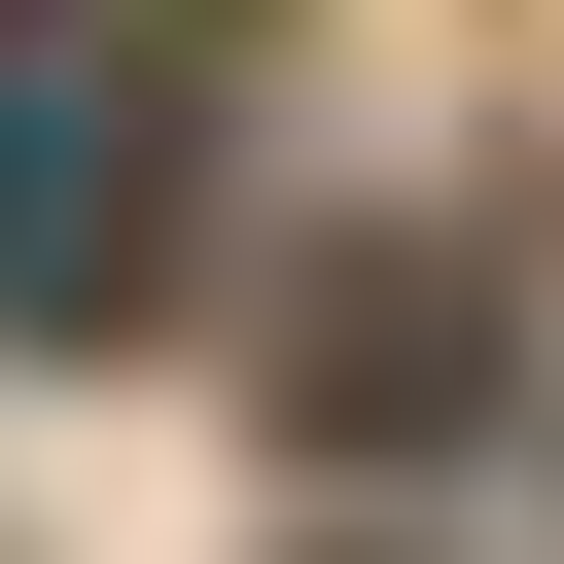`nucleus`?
I'll return each mask as SVG.
<instances>
[{
  "label": "nucleus",
  "mask_w": 564,
  "mask_h": 564,
  "mask_svg": "<svg viewBox=\"0 0 564 564\" xmlns=\"http://www.w3.org/2000/svg\"><path fill=\"white\" fill-rule=\"evenodd\" d=\"M35 35H70V0H0V70H35Z\"/></svg>",
  "instance_id": "obj_2"
},
{
  "label": "nucleus",
  "mask_w": 564,
  "mask_h": 564,
  "mask_svg": "<svg viewBox=\"0 0 564 564\" xmlns=\"http://www.w3.org/2000/svg\"><path fill=\"white\" fill-rule=\"evenodd\" d=\"M247 352H282V458H458V423H494V282H458V247H388V212H352V247H282V317H247Z\"/></svg>",
  "instance_id": "obj_1"
}]
</instances>
